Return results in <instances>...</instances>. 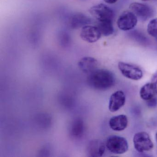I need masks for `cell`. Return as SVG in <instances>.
Listing matches in <instances>:
<instances>
[{
  "mask_svg": "<svg viewBox=\"0 0 157 157\" xmlns=\"http://www.w3.org/2000/svg\"><path fill=\"white\" fill-rule=\"evenodd\" d=\"M87 81L91 88L104 90L113 87L115 83L116 79L113 73L110 71L97 69L88 74Z\"/></svg>",
  "mask_w": 157,
  "mask_h": 157,
  "instance_id": "cell-1",
  "label": "cell"
},
{
  "mask_svg": "<svg viewBox=\"0 0 157 157\" xmlns=\"http://www.w3.org/2000/svg\"><path fill=\"white\" fill-rule=\"evenodd\" d=\"M107 149L112 153L122 154L127 151L128 143L125 138L117 136H110L105 143Z\"/></svg>",
  "mask_w": 157,
  "mask_h": 157,
  "instance_id": "cell-2",
  "label": "cell"
},
{
  "mask_svg": "<svg viewBox=\"0 0 157 157\" xmlns=\"http://www.w3.org/2000/svg\"><path fill=\"white\" fill-rule=\"evenodd\" d=\"M90 13L97 22L113 21L114 12L107 5L99 4L92 7L89 10Z\"/></svg>",
  "mask_w": 157,
  "mask_h": 157,
  "instance_id": "cell-3",
  "label": "cell"
},
{
  "mask_svg": "<svg viewBox=\"0 0 157 157\" xmlns=\"http://www.w3.org/2000/svg\"><path fill=\"white\" fill-rule=\"evenodd\" d=\"M134 147L139 152L149 151L153 147V144L149 135L146 132H138L133 137Z\"/></svg>",
  "mask_w": 157,
  "mask_h": 157,
  "instance_id": "cell-4",
  "label": "cell"
},
{
  "mask_svg": "<svg viewBox=\"0 0 157 157\" xmlns=\"http://www.w3.org/2000/svg\"><path fill=\"white\" fill-rule=\"evenodd\" d=\"M138 18L132 11L124 12L118 18L117 25L118 28L124 31L133 29L137 24Z\"/></svg>",
  "mask_w": 157,
  "mask_h": 157,
  "instance_id": "cell-5",
  "label": "cell"
},
{
  "mask_svg": "<svg viewBox=\"0 0 157 157\" xmlns=\"http://www.w3.org/2000/svg\"><path fill=\"white\" fill-rule=\"evenodd\" d=\"M118 67L123 76L133 80H139L143 77V72L139 67L129 63L119 62Z\"/></svg>",
  "mask_w": 157,
  "mask_h": 157,
  "instance_id": "cell-6",
  "label": "cell"
},
{
  "mask_svg": "<svg viewBox=\"0 0 157 157\" xmlns=\"http://www.w3.org/2000/svg\"><path fill=\"white\" fill-rule=\"evenodd\" d=\"M129 9L141 21H147L153 14L152 9L148 5L139 2H133L129 5Z\"/></svg>",
  "mask_w": 157,
  "mask_h": 157,
  "instance_id": "cell-7",
  "label": "cell"
},
{
  "mask_svg": "<svg viewBox=\"0 0 157 157\" xmlns=\"http://www.w3.org/2000/svg\"><path fill=\"white\" fill-rule=\"evenodd\" d=\"M102 34L97 26L87 25L82 28L80 33L81 38L89 43H94L101 38Z\"/></svg>",
  "mask_w": 157,
  "mask_h": 157,
  "instance_id": "cell-8",
  "label": "cell"
},
{
  "mask_svg": "<svg viewBox=\"0 0 157 157\" xmlns=\"http://www.w3.org/2000/svg\"><path fill=\"white\" fill-rule=\"evenodd\" d=\"M92 20L87 15L81 13H73L69 17L68 24L71 29H78L91 24Z\"/></svg>",
  "mask_w": 157,
  "mask_h": 157,
  "instance_id": "cell-9",
  "label": "cell"
},
{
  "mask_svg": "<svg viewBox=\"0 0 157 157\" xmlns=\"http://www.w3.org/2000/svg\"><path fill=\"white\" fill-rule=\"evenodd\" d=\"M126 97L124 93L121 90H118L113 93L109 100V111L115 112L119 110L124 105Z\"/></svg>",
  "mask_w": 157,
  "mask_h": 157,
  "instance_id": "cell-10",
  "label": "cell"
},
{
  "mask_svg": "<svg viewBox=\"0 0 157 157\" xmlns=\"http://www.w3.org/2000/svg\"><path fill=\"white\" fill-rule=\"evenodd\" d=\"M105 144L100 140H91L87 148L88 154L90 157H101L105 152Z\"/></svg>",
  "mask_w": 157,
  "mask_h": 157,
  "instance_id": "cell-11",
  "label": "cell"
},
{
  "mask_svg": "<svg viewBox=\"0 0 157 157\" xmlns=\"http://www.w3.org/2000/svg\"><path fill=\"white\" fill-rule=\"evenodd\" d=\"M98 62L94 58L85 57L79 61L78 66L80 69L86 74H89L97 69Z\"/></svg>",
  "mask_w": 157,
  "mask_h": 157,
  "instance_id": "cell-12",
  "label": "cell"
},
{
  "mask_svg": "<svg viewBox=\"0 0 157 157\" xmlns=\"http://www.w3.org/2000/svg\"><path fill=\"white\" fill-rule=\"evenodd\" d=\"M128 120L127 117L122 114L113 117L109 120L110 127L113 130L116 131H121L124 130L128 126Z\"/></svg>",
  "mask_w": 157,
  "mask_h": 157,
  "instance_id": "cell-13",
  "label": "cell"
},
{
  "mask_svg": "<svg viewBox=\"0 0 157 157\" xmlns=\"http://www.w3.org/2000/svg\"><path fill=\"white\" fill-rule=\"evenodd\" d=\"M85 130L83 121L81 118L75 119L70 128V134L75 138H79L83 135Z\"/></svg>",
  "mask_w": 157,
  "mask_h": 157,
  "instance_id": "cell-14",
  "label": "cell"
},
{
  "mask_svg": "<svg viewBox=\"0 0 157 157\" xmlns=\"http://www.w3.org/2000/svg\"><path fill=\"white\" fill-rule=\"evenodd\" d=\"M140 95L141 99L147 101L157 95L151 82L146 83L141 87L140 91Z\"/></svg>",
  "mask_w": 157,
  "mask_h": 157,
  "instance_id": "cell-15",
  "label": "cell"
},
{
  "mask_svg": "<svg viewBox=\"0 0 157 157\" xmlns=\"http://www.w3.org/2000/svg\"><path fill=\"white\" fill-rule=\"evenodd\" d=\"M96 26L99 28L102 35L104 36H108L112 35L114 31L113 21L97 22Z\"/></svg>",
  "mask_w": 157,
  "mask_h": 157,
  "instance_id": "cell-16",
  "label": "cell"
},
{
  "mask_svg": "<svg viewBox=\"0 0 157 157\" xmlns=\"http://www.w3.org/2000/svg\"><path fill=\"white\" fill-rule=\"evenodd\" d=\"M147 31L149 35L157 39V18L152 19L149 22Z\"/></svg>",
  "mask_w": 157,
  "mask_h": 157,
  "instance_id": "cell-17",
  "label": "cell"
},
{
  "mask_svg": "<svg viewBox=\"0 0 157 157\" xmlns=\"http://www.w3.org/2000/svg\"><path fill=\"white\" fill-rule=\"evenodd\" d=\"M147 105L150 108H154L157 106V97L156 96L147 101Z\"/></svg>",
  "mask_w": 157,
  "mask_h": 157,
  "instance_id": "cell-18",
  "label": "cell"
},
{
  "mask_svg": "<svg viewBox=\"0 0 157 157\" xmlns=\"http://www.w3.org/2000/svg\"><path fill=\"white\" fill-rule=\"evenodd\" d=\"M151 82L154 87L157 95V72L154 73L153 76H152Z\"/></svg>",
  "mask_w": 157,
  "mask_h": 157,
  "instance_id": "cell-19",
  "label": "cell"
},
{
  "mask_svg": "<svg viewBox=\"0 0 157 157\" xmlns=\"http://www.w3.org/2000/svg\"><path fill=\"white\" fill-rule=\"evenodd\" d=\"M103 1L107 4H113L117 2L118 0H103Z\"/></svg>",
  "mask_w": 157,
  "mask_h": 157,
  "instance_id": "cell-20",
  "label": "cell"
},
{
  "mask_svg": "<svg viewBox=\"0 0 157 157\" xmlns=\"http://www.w3.org/2000/svg\"><path fill=\"white\" fill-rule=\"evenodd\" d=\"M156 141H157V132L156 134Z\"/></svg>",
  "mask_w": 157,
  "mask_h": 157,
  "instance_id": "cell-21",
  "label": "cell"
},
{
  "mask_svg": "<svg viewBox=\"0 0 157 157\" xmlns=\"http://www.w3.org/2000/svg\"><path fill=\"white\" fill-rule=\"evenodd\" d=\"M141 1H149V0H141Z\"/></svg>",
  "mask_w": 157,
  "mask_h": 157,
  "instance_id": "cell-22",
  "label": "cell"
}]
</instances>
